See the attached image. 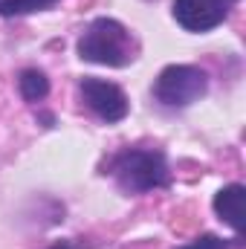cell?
<instances>
[{"label":"cell","mask_w":246,"mask_h":249,"mask_svg":"<svg viewBox=\"0 0 246 249\" xmlns=\"http://www.w3.org/2000/svg\"><path fill=\"white\" fill-rule=\"evenodd\" d=\"M105 174H110L124 194H145L171 186L168 160L157 148H124L107 160Z\"/></svg>","instance_id":"1"},{"label":"cell","mask_w":246,"mask_h":249,"mask_svg":"<svg viewBox=\"0 0 246 249\" xmlns=\"http://www.w3.org/2000/svg\"><path fill=\"white\" fill-rule=\"evenodd\" d=\"M18 90H20V96L26 99V102H44L47 99V93H50V78L41 72V70H23L20 75H18Z\"/></svg>","instance_id":"7"},{"label":"cell","mask_w":246,"mask_h":249,"mask_svg":"<svg viewBox=\"0 0 246 249\" xmlns=\"http://www.w3.org/2000/svg\"><path fill=\"white\" fill-rule=\"evenodd\" d=\"M238 0H174V20L188 32H209L220 26Z\"/></svg>","instance_id":"5"},{"label":"cell","mask_w":246,"mask_h":249,"mask_svg":"<svg viewBox=\"0 0 246 249\" xmlns=\"http://www.w3.org/2000/svg\"><path fill=\"white\" fill-rule=\"evenodd\" d=\"M232 247H241V244H238V241L229 244V241H223V238H217V235H200V238H194L191 244L177 247V249H232Z\"/></svg>","instance_id":"9"},{"label":"cell","mask_w":246,"mask_h":249,"mask_svg":"<svg viewBox=\"0 0 246 249\" xmlns=\"http://www.w3.org/2000/svg\"><path fill=\"white\" fill-rule=\"evenodd\" d=\"M244 203H246V188L244 186H226L214 194V212L217 217L235 229V238L244 241V226H246V217H244Z\"/></svg>","instance_id":"6"},{"label":"cell","mask_w":246,"mask_h":249,"mask_svg":"<svg viewBox=\"0 0 246 249\" xmlns=\"http://www.w3.org/2000/svg\"><path fill=\"white\" fill-rule=\"evenodd\" d=\"M209 90V75L191 64H171L154 81V99L162 107H188L200 102Z\"/></svg>","instance_id":"3"},{"label":"cell","mask_w":246,"mask_h":249,"mask_svg":"<svg viewBox=\"0 0 246 249\" xmlns=\"http://www.w3.org/2000/svg\"><path fill=\"white\" fill-rule=\"evenodd\" d=\"M58 0H0V15L3 18H15V15H32V12H44L50 6H55Z\"/></svg>","instance_id":"8"},{"label":"cell","mask_w":246,"mask_h":249,"mask_svg":"<svg viewBox=\"0 0 246 249\" xmlns=\"http://www.w3.org/2000/svg\"><path fill=\"white\" fill-rule=\"evenodd\" d=\"M78 90H81L84 105L102 122L113 124V122H122L124 116H127V96L122 93V87H116L113 81H105V78H81Z\"/></svg>","instance_id":"4"},{"label":"cell","mask_w":246,"mask_h":249,"mask_svg":"<svg viewBox=\"0 0 246 249\" xmlns=\"http://www.w3.org/2000/svg\"><path fill=\"white\" fill-rule=\"evenodd\" d=\"M47 249H78V244H72V241H58V244H53V247Z\"/></svg>","instance_id":"10"},{"label":"cell","mask_w":246,"mask_h":249,"mask_svg":"<svg viewBox=\"0 0 246 249\" xmlns=\"http://www.w3.org/2000/svg\"><path fill=\"white\" fill-rule=\"evenodd\" d=\"M78 58L102 67H127L136 58L133 35L113 18H96L78 38Z\"/></svg>","instance_id":"2"}]
</instances>
